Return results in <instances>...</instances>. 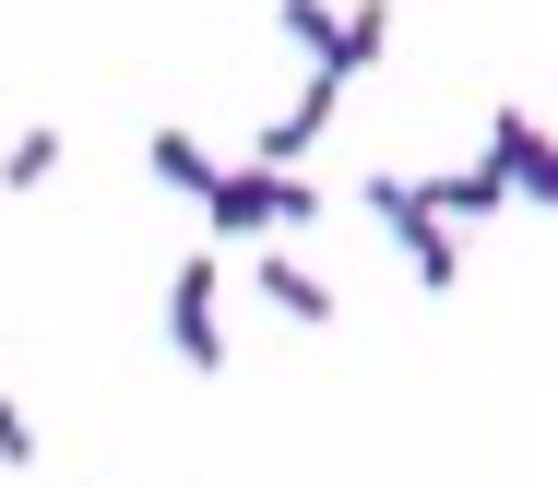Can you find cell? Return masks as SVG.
<instances>
[{
	"instance_id": "1",
	"label": "cell",
	"mask_w": 558,
	"mask_h": 487,
	"mask_svg": "<svg viewBox=\"0 0 558 487\" xmlns=\"http://www.w3.org/2000/svg\"><path fill=\"white\" fill-rule=\"evenodd\" d=\"M286 227H322V191L298 167H215V191H203V239L215 249H262Z\"/></svg>"
},
{
	"instance_id": "2",
	"label": "cell",
	"mask_w": 558,
	"mask_h": 487,
	"mask_svg": "<svg viewBox=\"0 0 558 487\" xmlns=\"http://www.w3.org/2000/svg\"><path fill=\"white\" fill-rule=\"evenodd\" d=\"M356 203L392 227V249L416 261V285H428V297H451V285H463V239H451L440 215L416 203V179H392V167H380V179H356Z\"/></svg>"
},
{
	"instance_id": "3",
	"label": "cell",
	"mask_w": 558,
	"mask_h": 487,
	"mask_svg": "<svg viewBox=\"0 0 558 487\" xmlns=\"http://www.w3.org/2000/svg\"><path fill=\"white\" fill-rule=\"evenodd\" d=\"M226 261L215 249H191V261H179V273H167V357L179 368H226Z\"/></svg>"
},
{
	"instance_id": "4",
	"label": "cell",
	"mask_w": 558,
	"mask_h": 487,
	"mask_svg": "<svg viewBox=\"0 0 558 487\" xmlns=\"http://www.w3.org/2000/svg\"><path fill=\"white\" fill-rule=\"evenodd\" d=\"M487 167H499L523 203H547V191H558V143H547V120H535V108H499V131H487Z\"/></svg>"
},
{
	"instance_id": "5",
	"label": "cell",
	"mask_w": 558,
	"mask_h": 487,
	"mask_svg": "<svg viewBox=\"0 0 558 487\" xmlns=\"http://www.w3.org/2000/svg\"><path fill=\"white\" fill-rule=\"evenodd\" d=\"M333 108H344V84H333V72H310V84H298V108L262 131V155H250V167H298V155H310L322 131H333Z\"/></svg>"
},
{
	"instance_id": "6",
	"label": "cell",
	"mask_w": 558,
	"mask_h": 487,
	"mask_svg": "<svg viewBox=\"0 0 558 487\" xmlns=\"http://www.w3.org/2000/svg\"><path fill=\"white\" fill-rule=\"evenodd\" d=\"M250 285H262L286 321H333V309H344V297L322 285V273H310V261H298V249H262V261H250Z\"/></svg>"
},
{
	"instance_id": "7",
	"label": "cell",
	"mask_w": 558,
	"mask_h": 487,
	"mask_svg": "<svg viewBox=\"0 0 558 487\" xmlns=\"http://www.w3.org/2000/svg\"><path fill=\"white\" fill-rule=\"evenodd\" d=\"M416 203H428L451 239H463L475 215H499V203H511V179H499V167H451V179H416Z\"/></svg>"
},
{
	"instance_id": "8",
	"label": "cell",
	"mask_w": 558,
	"mask_h": 487,
	"mask_svg": "<svg viewBox=\"0 0 558 487\" xmlns=\"http://www.w3.org/2000/svg\"><path fill=\"white\" fill-rule=\"evenodd\" d=\"M380 48H392V0H356V12L333 24V60H322V72H333V84H356Z\"/></svg>"
},
{
	"instance_id": "9",
	"label": "cell",
	"mask_w": 558,
	"mask_h": 487,
	"mask_svg": "<svg viewBox=\"0 0 558 487\" xmlns=\"http://www.w3.org/2000/svg\"><path fill=\"white\" fill-rule=\"evenodd\" d=\"M143 167H155L167 191H191V203L215 191V155H203V143H191V131H179V120H167V131H155V143H143Z\"/></svg>"
},
{
	"instance_id": "10",
	"label": "cell",
	"mask_w": 558,
	"mask_h": 487,
	"mask_svg": "<svg viewBox=\"0 0 558 487\" xmlns=\"http://www.w3.org/2000/svg\"><path fill=\"white\" fill-rule=\"evenodd\" d=\"M274 24H286V36H298V48H310V72H322V60H333V0H274Z\"/></svg>"
},
{
	"instance_id": "11",
	"label": "cell",
	"mask_w": 558,
	"mask_h": 487,
	"mask_svg": "<svg viewBox=\"0 0 558 487\" xmlns=\"http://www.w3.org/2000/svg\"><path fill=\"white\" fill-rule=\"evenodd\" d=\"M48 167H60V131H12V155H0V179H12V191H36Z\"/></svg>"
},
{
	"instance_id": "12",
	"label": "cell",
	"mask_w": 558,
	"mask_h": 487,
	"mask_svg": "<svg viewBox=\"0 0 558 487\" xmlns=\"http://www.w3.org/2000/svg\"><path fill=\"white\" fill-rule=\"evenodd\" d=\"M0 464H12V476L36 464V428H24V404H12V392H0Z\"/></svg>"
}]
</instances>
